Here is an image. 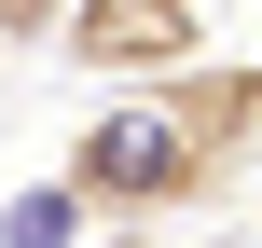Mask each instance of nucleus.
<instances>
[{"label":"nucleus","mask_w":262,"mask_h":248,"mask_svg":"<svg viewBox=\"0 0 262 248\" xmlns=\"http://www.w3.org/2000/svg\"><path fill=\"white\" fill-rule=\"evenodd\" d=\"M249 152H262V55H207V69H180V83H138V97L83 110L69 152H55V193H69L83 221L152 235V221L221 207V193L249 179Z\"/></svg>","instance_id":"1"},{"label":"nucleus","mask_w":262,"mask_h":248,"mask_svg":"<svg viewBox=\"0 0 262 248\" xmlns=\"http://www.w3.org/2000/svg\"><path fill=\"white\" fill-rule=\"evenodd\" d=\"M55 55L83 83H111V97L180 83V69H207V0H69L55 14Z\"/></svg>","instance_id":"2"},{"label":"nucleus","mask_w":262,"mask_h":248,"mask_svg":"<svg viewBox=\"0 0 262 248\" xmlns=\"http://www.w3.org/2000/svg\"><path fill=\"white\" fill-rule=\"evenodd\" d=\"M0 248H83V207H69L55 179H28V193L0 207Z\"/></svg>","instance_id":"3"},{"label":"nucleus","mask_w":262,"mask_h":248,"mask_svg":"<svg viewBox=\"0 0 262 248\" xmlns=\"http://www.w3.org/2000/svg\"><path fill=\"white\" fill-rule=\"evenodd\" d=\"M55 14L69 0H0V41H55Z\"/></svg>","instance_id":"4"},{"label":"nucleus","mask_w":262,"mask_h":248,"mask_svg":"<svg viewBox=\"0 0 262 248\" xmlns=\"http://www.w3.org/2000/svg\"><path fill=\"white\" fill-rule=\"evenodd\" d=\"M111 248H180V235H111Z\"/></svg>","instance_id":"5"}]
</instances>
